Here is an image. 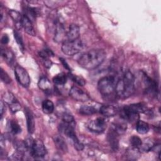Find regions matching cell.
Masks as SVG:
<instances>
[{"label":"cell","mask_w":161,"mask_h":161,"mask_svg":"<svg viewBox=\"0 0 161 161\" xmlns=\"http://www.w3.org/2000/svg\"><path fill=\"white\" fill-rule=\"evenodd\" d=\"M106 57V52L102 49H92L83 53L78 59V64L82 68L92 70L99 67Z\"/></svg>","instance_id":"1"},{"label":"cell","mask_w":161,"mask_h":161,"mask_svg":"<svg viewBox=\"0 0 161 161\" xmlns=\"http://www.w3.org/2000/svg\"><path fill=\"white\" fill-rule=\"evenodd\" d=\"M135 81L134 75L130 71L126 72L116 83V96L121 99H126L130 97L135 92Z\"/></svg>","instance_id":"2"},{"label":"cell","mask_w":161,"mask_h":161,"mask_svg":"<svg viewBox=\"0 0 161 161\" xmlns=\"http://www.w3.org/2000/svg\"><path fill=\"white\" fill-rule=\"evenodd\" d=\"M115 79L113 76H105L99 79L97 83L98 90L105 99H111L116 95Z\"/></svg>","instance_id":"3"},{"label":"cell","mask_w":161,"mask_h":161,"mask_svg":"<svg viewBox=\"0 0 161 161\" xmlns=\"http://www.w3.org/2000/svg\"><path fill=\"white\" fill-rule=\"evenodd\" d=\"M146 108L142 103L131 104L126 105L121 108L120 111V116L124 120L130 122L136 120L138 118L139 114L145 111Z\"/></svg>","instance_id":"4"},{"label":"cell","mask_w":161,"mask_h":161,"mask_svg":"<svg viewBox=\"0 0 161 161\" xmlns=\"http://www.w3.org/2000/svg\"><path fill=\"white\" fill-rule=\"evenodd\" d=\"M75 125L62 121L59 125L58 128L61 132L64 133L72 140L75 148H76L78 151H80L84 149V145L79 141L75 133Z\"/></svg>","instance_id":"5"},{"label":"cell","mask_w":161,"mask_h":161,"mask_svg":"<svg viewBox=\"0 0 161 161\" xmlns=\"http://www.w3.org/2000/svg\"><path fill=\"white\" fill-rule=\"evenodd\" d=\"M61 48L64 54L72 56L81 52L84 48V44L79 38L72 41L65 40L62 43Z\"/></svg>","instance_id":"6"},{"label":"cell","mask_w":161,"mask_h":161,"mask_svg":"<svg viewBox=\"0 0 161 161\" xmlns=\"http://www.w3.org/2000/svg\"><path fill=\"white\" fill-rule=\"evenodd\" d=\"M14 74L18 82L22 86L27 87L30 84V77L28 72L21 66L16 65L14 67Z\"/></svg>","instance_id":"7"},{"label":"cell","mask_w":161,"mask_h":161,"mask_svg":"<svg viewBox=\"0 0 161 161\" xmlns=\"http://www.w3.org/2000/svg\"><path fill=\"white\" fill-rule=\"evenodd\" d=\"M30 153L32 157L42 158L47 154V149L43 142L40 140H34L30 149Z\"/></svg>","instance_id":"8"},{"label":"cell","mask_w":161,"mask_h":161,"mask_svg":"<svg viewBox=\"0 0 161 161\" xmlns=\"http://www.w3.org/2000/svg\"><path fill=\"white\" fill-rule=\"evenodd\" d=\"M69 96L74 100L80 102H86L90 100L89 94L80 87L74 86L69 91Z\"/></svg>","instance_id":"9"},{"label":"cell","mask_w":161,"mask_h":161,"mask_svg":"<svg viewBox=\"0 0 161 161\" xmlns=\"http://www.w3.org/2000/svg\"><path fill=\"white\" fill-rule=\"evenodd\" d=\"M106 125L107 123L104 118H97L90 121L87 124V127L92 132L100 133H103L105 130Z\"/></svg>","instance_id":"10"},{"label":"cell","mask_w":161,"mask_h":161,"mask_svg":"<svg viewBox=\"0 0 161 161\" xmlns=\"http://www.w3.org/2000/svg\"><path fill=\"white\" fill-rule=\"evenodd\" d=\"M67 38V32L65 31L63 23L57 19L55 24V34H54V41L58 43L64 42L65 41Z\"/></svg>","instance_id":"11"},{"label":"cell","mask_w":161,"mask_h":161,"mask_svg":"<svg viewBox=\"0 0 161 161\" xmlns=\"http://www.w3.org/2000/svg\"><path fill=\"white\" fill-rule=\"evenodd\" d=\"M143 81L145 84L146 92L152 96H157L158 91L157 82L145 74L143 75Z\"/></svg>","instance_id":"12"},{"label":"cell","mask_w":161,"mask_h":161,"mask_svg":"<svg viewBox=\"0 0 161 161\" xmlns=\"http://www.w3.org/2000/svg\"><path fill=\"white\" fill-rule=\"evenodd\" d=\"M26 119V126L27 130L29 133L31 134L34 132L35 129V119L32 111L28 107H25L24 109Z\"/></svg>","instance_id":"13"},{"label":"cell","mask_w":161,"mask_h":161,"mask_svg":"<svg viewBox=\"0 0 161 161\" xmlns=\"http://www.w3.org/2000/svg\"><path fill=\"white\" fill-rule=\"evenodd\" d=\"M119 135L112 128H111L108 133V141L110 145V147L114 151H116L119 147Z\"/></svg>","instance_id":"14"},{"label":"cell","mask_w":161,"mask_h":161,"mask_svg":"<svg viewBox=\"0 0 161 161\" xmlns=\"http://www.w3.org/2000/svg\"><path fill=\"white\" fill-rule=\"evenodd\" d=\"M80 35V28L77 25L71 24L67 32V40L72 41L79 39Z\"/></svg>","instance_id":"15"},{"label":"cell","mask_w":161,"mask_h":161,"mask_svg":"<svg viewBox=\"0 0 161 161\" xmlns=\"http://www.w3.org/2000/svg\"><path fill=\"white\" fill-rule=\"evenodd\" d=\"M21 25L26 33L31 36H35L36 33L32 25V21L25 14L23 15Z\"/></svg>","instance_id":"16"},{"label":"cell","mask_w":161,"mask_h":161,"mask_svg":"<svg viewBox=\"0 0 161 161\" xmlns=\"http://www.w3.org/2000/svg\"><path fill=\"white\" fill-rule=\"evenodd\" d=\"M53 142L57 148L63 153H65L67 151V145L65 139L60 135H56L53 137Z\"/></svg>","instance_id":"17"},{"label":"cell","mask_w":161,"mask_h":161,"mask_svg":"<svg viewBox=\"0 0 161 161\" xmlns=\"http://www.w3.org/2000/svg\"><path fill=\"white\" fill-rule=\"evenodd\" d=\"M100 113L105 117H112L118 113V109L111 105H103L99 108Z\"/></svg>","instance_id":"18"},{"label":"cell","mask_w":161,"mask_h":161,"mask_svg":"<svg viewBox=\"0 0 161 161\" xmlns=\"http://www.w3.org/2000/svg\"><path fill=\"white\" fill-rule=\"evenodd\" d=\"M38 87L42 91L48 93L52 92V84L48 79L46 77H42L38 83Z\"/></svg>","instance_id":"19"},{"label":"cell","mask_w":161,"mask_h":161,"mask_svg":"<svg viewBox=\"0 0 161 161\" xmlns=\"http://www.w3.org/2000/svg\"><path fill=\"white\" fill-rule=\"evenodd\" d=\"M1 55L6 61V62L11 66L13 65L15 61L14 55L11 50L9 49H1Z\"/></svg>","instance_id":"20"},{"label":"cell","mask_w":161,"mask_h":161,"mask_svg":"<svg viewBox=\"0 0 161 161\" xmlns=\"http://www.w3.org/2000/svg\"><path fill=\"white\" fill-rule=\"evenodd\" d=\"M111 128L119 135H122L123 134L127 128V126H126V123L123 121H116L115 123H114L113 124V126H111Z\"/></svg>","instance_id":"21"},{"label":"cell","mask_w":161,"mask_h":161,"mask_svg":"<svg viewBox=\"0 0 161 161\" xmlns=\"http://www.w3.org/2000/svg\"><path fill=\"white\" fill-rule=\"evenodd\" d=\"M54 108V104L52 101L49 99H45L42 102V109L44 113L48 114H51L53 112Z\"/></svg>","instance_id":"22"},{"label":"cell","mask_w":161,"mask_h":161,"mask_svg":"<svg viewBox=\"0 0 161 161\" xmlns=\"http://www.w3.org/2000/svg\"><path fill=\"white\" fill-rule=\"evenodd\" d=\"M79 113L82 115H92L97 113V108L93 106L82 105L79 108Z\"/></svg>","instance_id":"23"},{"label":"cell","mask_w":161,"mask_h":161,"mask_svg":"<svg viewBox=\"0 0 161 161\" xmlns=\"http://www.w3.org/2000/svg\"><path fill=\"white\" fill-rule=\"evenodd\" d=\"M155 146L154 142L150 138H147L145 140L144 142H142L141 146L138 148L139 150L142 152H148L152 150Z\"/></svg>","instance_id":"24"},{"label":"cell","mask_w":161,"mask_h":161,"mask_svg":"<svg viewBox=\"0 0 161 161\" xmlns=\"http://www.w3.org/2000/svg\"><path fill=\"white\" fill-rule=\"evenodd\" d=\"M136 129L138 133L146 134L149 131L150 127H149V125L147 122L142 120H138L137 121V123H136Z\"/></svg>","instance_id":"25"},{"label":"cell","mask_w":161,"mask_h":161,"mask_svg":"<svg viewBox=\"0 0 161 161\" xmlns=\"http://www.w3.org/2000/svg\"><path fill=\"white\" fill-rule=\"evenodd\" d=\"M24 14L26 15L32 21L36 18L37 15L38 14V11L36 8L28 6L25 9V13Z\"/></svg>","instance_id":"26"},{"label":"cell","mask_w":161,"mask_h":161,"mask_svg":"<svg viewBox=\"0 0 161 161\" xmlns=\"http://www.w3.org/2000/svg\"><path fill=\"white\" fill-rule=\"evenodd\" d=\"M53 83L56 85L63 86L67 82V76L64 73H60L53 77Z\"/></svg>","instance_id":"27"},{"label":"cell","mask_w":161,"mask_h":161,"mask_svg":"<svg viewBox=\"0 0 161 161\" xmlns=\"http://www.w3.org/2000/svg\"><path fill=\"white\" fill-rule=\"evenodd\" d=\"M9 128L11 133L13 135H17L21 131L20 125L15 120H10L9 122Z\"/></svg>","instance_id":"28"},{"label":"cell","mask_w":161,"mask_h":161,"mask_svg":"<svg viewBox=\"0 0 161 161\" xmlns=\"http://www.w3.org/2000/svg\"><path fill=\"white\" fill-rule=\"evenodd\" d=\"M9 14L10 16L11 17V18L14 20V21H15L17 24L21 25V26H22L21 21H22L23 15H21L19 12H18L16 10L11 9L9 11Z\"/></svg>","instance_id":"29"},{"label":"cell","mask_w":161,"mask_h":161,"mask_svg":"<svg viewBox=\"0 0 161 161\" xmlns=\"http://www.w3.org/2000/svg\"><path fill=\"white\" fill-rule=\"evenodd\" d=\"M14 39L16 40L17 44L18 45V46L19 47V49L22 52H23L25 50V46H24L23 38H22L21 34L17 30L14 31Z\"/></svg>","instance_id":"30"},{"label":"cell","mask_w":161,"mask_h":161,"mask_svg":"<svg viewBox=\"0 0 161 161\" xmlns=\"http://www.w3.org/2000/svg\"><path fill=\"white\" fill-rule=\"evenodd\" d=\"M130 144H131V145L133 148H135L138 149L140 148V147L141 146V145H142V140L138 136L133 135V136L130 137Z\"/></svg>","instance_id":"31"},{"label":"cell","mask_w":161,"mask_h":161,"mask_svg":"<svg viewBox=\"0 0 161 161\" xmlns=\"http://www.w3.org/2000/svg\"><path fill=\"white\" fill-rule=\"evenodd\" d=\"M69 77L70 78V79L74 81V82H75L76 84H77L78 85L80 86H84L86 84V80L84 78H82V77L76 75H74L72 73H69Z\"/></svg>","instance_id":"32"},{"label":"cell","mask_w":161,"mask_h":161,"mask_svg":"<svg viewBox=\"0 0 161 161\" xmlns=\"http://www.w3.org/2000/svg\"><path fill=\"white\" fill-rule=\"evenodd\" d=\"M62 121L75 126V119L73 116L69 112H64L62 114Z\"/></svg>","instance_id":"33"},{"label":"cell","mask_w":161,"mask_h":161,"mask_svg":"<svg viewBox=\"0 0 161 161\" xmlns=\"http://www.w3.org/2000/svg\"><path fill=\"white\" fill-rule=\"evenodd\" d=\"M3 101H4V103H6L9 105L18 101L16 99V97L14 96V95L12 93L9 92H6L3 96Z\"/></svg>","instance_id":"34"},{"label":"cell","mask_w":161,"mask_h":161,"mask_svg":"<svg viewBox=\"0 0 161 161\" xmlns=\"http://www.w3.org/2000/svg\"><path fill=\"white\" fill-rule=\"evenodd\" d=\"M53 52L48 49V48H45L42 51H40L39 52V55L40 57L42 58V60H44V59H47L48 58L50 57L51 56H53Z\"/></svg>","instance_id":"35"},{"label":"cell","mask_w":161,"mask_h":161,"mask_svg":"<svg viewBox=\"0 0 161 161\" xmlns=\"http://www.w3.org/2000/svg\"><path fill=\"white\" fill-rule=\"evenodd\" d=\"M1 79L5 84H9L11 82V77L2 69H1Z\"/></svg>","instance_id":"36"},{"label":"cell","mask_w":161,"mask_h":161,"mask_svg":"<svg viewBox=\"0 0 161 161\" xmlns=\"http://www.w3.org/2000/svg\"><path fill=\"white\" fill-rule=\"evenodd\" d=\"M9 109H10L11 111L13 113L19 111L21 109V104H19V103L18 101H16V102L9 104Z\"/></svg>","instance_id":"37"},{"label":"cell","mask_w":161,"mask_h":161,"mask_svg":"<svg viewBox=\"0 0 161 161\" xmlns=\"http://www.w3.org/2000/svg\"><path fill=\"white\" fill-rule=\"evenodd\" d=\"M23 153L19 151H17L12 154V155L9 157V160H21L23 159Z\"/></svg>","instance_id":"38"},{"label":"cell","mask_w":161,"mask_h":161,"mask_svg":"<svg viewBox=\"0 0 161 161\" xmlns=\"http://www.w3.org/2000/svg\"><path fill=\"white\" fill-rule=\"evenodd\" d=\"M8 42H9V37H8V36L6 34L2 36V38H1V43L5 45V44H7L8 43Z\"/></svg>","instance_id":"39"},{"label":"cell","mask_w":161,"mask_h":161,"mask_svg":"<svg viewBox=\"0 0 161 161\" xmlns=\"http://www.w3.org/2000/svg\"><path fill=\"white\" fill-rule=\"evenodd\" d=\"M59 59H60V61L62 62V65H64V67L66 69H68L69 70H70V67H69V65H68V64L67 63V62L65 61V60L63 58H60Z\"/></svg>","instance_id":"40"},{"label":"cell","mask_w":161,"mask_h":161,"mask_svg":"<svg viewBox=\"0 0 161 161\" xmlns=\"http://www.w3.org/2000/svg\"><path fill=\"white\" fill-rule=\"evenodd\" d=\"M6 110V107H5V103L3 102V101H1V117L3 115V113L4 111Z\"/></svg>","instance_id":"41"}]
</instances>
